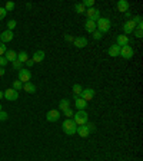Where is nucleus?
Masks as SVG:
<instances>
[{"mask_svg": "<svg viewBox=\"0 0 143 161\" xmlns=\"http://www.w3.org/2000/svg\"><path fill=\"white\" fill-rule=\"evenodd\" d=\"M44 56H46V55H44V52H43V51H36L32 59H33L34 63H39V62H43Z\"/></svg>", "mask_w": 143, "mask_h": 161, "instance_id": "obj_18", "label": "nucleus"}, {"mask_svg": "<svg viewBox=\"0 0 143 161\" xmlns=\"http://www.w3.org/2000/svg\"><path fill=\"white\" fill-rule=\"evenodd\" d=\"M7 63H9V62L6 61V58H4V56H0V66H2V68H4Z\"/></svg>", "mask_w": 143, "mask_h": 161, "instance_id": "obj_36", "label": "nucleus"}, {"mask_svg": "<svg viewBox=\"0 0 143 161\" xmlns=\"http://www.w3.org/2000/svg\"><path fill=\"white\" fill-rule=\"evenodd\" d=\"M86 127L89 128V131H90V132H92V131H95V125H93V124H86Z\"/></svg>", "mask_w": 143, "mask_h": 161, "instance_id": "obj_41", "label": "nucleus"}, {"mask_svg": "<svg viewBox=\"0 0 143 161\" xmlns=\"http://www.w3.org/2000/svg\"><path fill=\"white\" fill-rule=\"evenodd\" d=\"M136 29V23L133 20H127L126 23H123V32L126 35H130V33H133V30Z\"/></svg>", "mask_w": 143, "mask_h": 161, "instance_id": "obj_11", "label": "nucleus"}, {"mask_svg": "<svg viewBox=\"0 0 143 161\" xmlns=\"http://www.w3.org/2000/svg\"><path fill=\"white\" fill-rule=\"evenodd\" d=\"M125 16H126V19H130V13H129V12H126V13H125Z\"/></svg>", "mask_w": 143, "mask_h": 161, "instance_id": "obj_43", "label": "nucleus"}, {"mask_svg": "<svg viewBox=\"0 0 143 161\" xmlns=\"http://www.w3.org/2000/svg\"><path fill=\"white\" fill-rule=\"evenodd\" d=\"M133 55H135V51H133L132 46H129V45H127V46H123V48H120L119 56H122V58H125V59H132Z\"/></svg>", "mask_w": 143, "mask_h": 161, "instance_id": "obj_6", "label": "nucleus"}, {"mask_svg": "<svg viewBox=\"0 0 143 161\" xmlns=\"http://www.w3.org/2000/svg\"><path fill=\"white\" fill-rule=\"evenodd\" d=\"M12 65H13V69H17V71H20L22 69V66H23V63H22L20 61H14V62H12Z\"/></svg>", "mask_w": 143, "mask_h": 161, "instance_id": "obj_29", "label": "nucleus"}, {"mask_svg": "<svg viewBox=\"0 0 143 161\" xmlns=\"http://www.w3.org/2000/svg\"><path fill=\"white\" fill-rule=\"evenodd\" d=\"M75 10H76V13L77 14H83L86 12V9H85V6H83L82 3H76L75 4Z\"/></svg>", "mask_w": 143, "mask_h": 161, "instance_id": "obj_26", "label": "nucleus"}, {"mask_svg": "<svg viewBox=\"0 0 143 161\" xmlns=\"http://www.w3.org/2000/svg\"><path fill=\"white\" fill-rule=\"evenodd\" d=\"M95 89H92V88H86V89H83L82 91V94H80V96L79 98H82V99H85L86 102H89V101H92L93 98H95Z\"/></svg>", "mask_w": 143, "mask_h": 161, "instance_id": "obj_7", "label": "nucleus"}, {"mask_svg": "<svg viewBox=\"0 0 143 161\" xmlns=\"http://www.w3.org/2000/svg\"><path fill=\"white\" fill-rule=\"evenodd\" d=\"M4 9H6V12H12L14 9V3L13 2H7L6 6H4Z\"/></svg>", "mask_w": 143, "mask_h": 161, "instance_id": "obj_31", "label": "nucleus"}, {"mask_svg": "<svg viewBox=\"0 0 143 161\" xmlns=\"http://www.w3.org/2000/svg\"><path fill=\"white\" fill-rule=\"evenodd\" d=\"M103 38V33H100L99 30H95L93 32V39H96V40H99V39Z\"/></svg>", "mask_w": 143, "mask_h": 161, "instance_id": "obj_33", "label": "nucleus"}, {"mask_svg": "<svg viewBox=\"0 0 143 161\" xmlns=\"http://www.w3.org/2000/svg\"><path fill=\"white\" fill-rule=\"evenodd\" d=\"M110 26H112V23H110V20L107 17H100L99 20L96 22V29L100 33H107L110 30Z\"/></svg>", "mask_w": 143, "mask_h": 161, "instance_id": "obj_2", "label": "nucleus"}, {"mask_svg": "<svg viewBox=\"0 0 143 161\" xmlns=\"http://www.w3.org/2000/svg\"><path fill=\"white\" fill-rule=\"evenodd\" d=\"M59 108H60V111H67L69 108H70V102H69V99H62L60 102H59Z\"/></svg>", "mask_w": 143, "mask_h": 161, "instance_id": "obj_23", "label": "nucleus"}, {"mask_svg": "<svg viewBox=\"0 0 143 161\" xmlns=\"http://www.w3.org/2000/svg\"><path fill=\"white\" fill-rule=\"evenodd\" d=\"M72 91H73V96H75V98H79V96H80V94H82V91H83V88H82V85L75 83V85H73V88H72Z\"/></svg>", "mask_w": 143, "mask_h": 161, "instance_id": "obj_21", "label": "nucleus"}, {"mask_svg": "<svg viewBox=\"0 0 143 161\" xmlns=\"http://www.w3.org/2000/svg\"><path fill=\"white\" fill-rule=\"evenodd\" d=\"M3 98H6L7 101H16L17 98H19V92L14 91L13 88H9L3 92Z\"/></svg>", "mask_w": 143, "mask_h": 161, "instance_id": "obj_8", "label": "nucleus"}, {"mask_svg": "<svg viewBox=\"0 0 143 161\" xmlns=\"http://www.w3.org/2000/svg\"><path fill=\"white\" fill-rule=\"evenodd\" d=\"M23 89L26 91V92H29V94H34V92H36V86H34L32 82L23 83Z\"/></svg>", "mask_w": 143, "mask_h": 161, "instance_id": "obj_24", "label": "nucleus"}, {"mask_svg": "<svg viewBox=\"0 0 143 161\" xmlns=\"http://www.w3.org/2000/svg\"><path fill=\"white\" fill-rule=\"evenodd\" d=\"M65 39H66V40H69V42L75 40V38H73V36H70V35H65Z\"/></svg>", "mask_w": 143, "mask_h": 161, "instance_id": "obj_40", "label": "nucleus"}, {"mask_svg": "<svg viewBox=\"0 0 143 161\" xmlns=\"http://www.w3.org/2000/svg\"><path fill=\"white\" fill-rule=\"evenodd\" d=\"M59 118H60V111L59 110H50L46 114V120L49 122H56V121H59Z\"/></svg>", "mask_w": 143, "mask_h": 161, "instance_id": "obj_9", "label": "nucleus"}, {"mask_svg": "<svg viewBox=\"0 0 143 161\" xmlns=\"http://www.w3.org/2000/svg\"><path fill=\"white\" fill-rule=\"evenodd\" d=\"M76 132H77L82 138H86V137H89V134H90V131H89V128L86 127V125H79L77 130H76Z\"/></svg>", "mask_w": 143, "mask_h": 161, "instance_id": "obj_16", "label": "nucleus"}, {"mask_svg": "<svg viewBox=\"0 0 143 161\" xmlns=\"http://www.w3.org/2000/svg\"><path fill=\"white\" fill-rule=\"evenodd\" d=\"M133 32H135V36H136V38H139V39L143 36V29L136 28V29H135V30H133Z\"/></svg>", "mask_w": 143, "mask_h": 161, "instance_id": "obj_32", "label": "nucleus"}, {"mask_svg": "<svg viewBox=\"0 0 143 161\" xmlns=\"http://www.w3.org/2000/svg\"><path fill=\"white\" fill-rule=\"evenodd\" d=\"M22 88H23V83H22L19 79H17V81H13V89H14V91H17V92H19Z\"/></svg>", "mask_w": 143, "mask_h": 161, "instance_id": "obj_27", "label": "nucleus"}, {"mask_svg": "<svg viewBox=\"0 0 143 161\" xmlns=\"http://www.w3.org/2000/svg\"><path fill=\"white\" fill-rule=\"evenodd\" d=\"M65 115H66V118H70V117H73V115H75V112H73V111L69 108L67 111H65Z\"/></svg>", "mask_w": 143, "mask_h": 161, "instance_id": "obj_38", "label": "nucleus"}, {"mask_svg": "<svg viewBox=\"0 0 143 161\" xmlns=\"http://www.w3.org/2000/svg\"><path fill=\"white\" fill-rule=\"evenodd\" d=\"M82 4L85 6V9H90V7H93L95 2H93V0H85V2H83Z\"/></svg>", "mask_w": 143, "mask_h": 161, "instance_id": "obj_30", "label": "nucleus"}, {"mask_svg": "<svg viewBox=\"0 0 143 161\" xmlns=\"http://www.w3.org/2000/svg\"><path fill=\"white\" fill-rule=\"evenodd\" d=\"M85 14L87 16V20H93V22H97L100 19V12L95 7H90V9H86Z\"/></svg>", "mask_w": 143, "mask_h": 161, "instance_id": "obj_4", "label": "nucleus"}, {"mask_svg": "<svg viewBox=\"0 0 143 161\" xmlns=\"http://www.w3.org/2000/svg\"><path fill=\"white\" fill-rule=\"evenodd\" d=\"M4 72H6V71H4V68H2V66H0V76H3Z\"/></svg>", "mask_w": 143, "mask_h": 161, "instance_id": "obj_42", "label": "nucleus"}, {"mask_svg": "<svg viewBox=\"0 0 143 161\" xmlns=\"http://www.w3.org/2000/svg\"><path fill=\"white\" fill-rule=\"evenodd\" d=\"M107 53H109L112 58H116V56H119V53H120V48L117 46V45H113V46H110L109 48Z\"/></svg>", "mask_w": 143, "mask_h": 161, "instance_id": "obj_20", "label": "nucleus"}, {"mask_svg": "<svg viewBox=\"0 0 143 161\" xmlns=\"http://www.w3.org/2000/svg\"><path fill=\"white\" fill-rule=\"evenodd\" d=\"M29 59V55H27V52L26 51H22L17 53V61H20L22 63H26V61Z\"/></svg>", "mask_w": 143, "mask_h": 161, "instance_id": "obj_22", "label": "nucleus"}, {"mask_svg": "<svg viewBox=\"0 0 143 161\" xmlns=\"http://www.w3.org/2000/svg\"><path fill=\"white\" fill-rule=\"evenodd\" d=\"M0 111H2V104H0Z\"/></svg>", "mask_w": 143, "mask_h": 161, "instance_id": "obj_45", "label": "nucleus"}, {"mask_svg": "<svg viewBox=\"0 0 143 161\" xmlns=\"http://www.w3.org/2000/svg\"><path fill=\"white\" fill-rule=\"evenodd\" d=\"M73 45L76 48H85V46H87V39L83 38V36H79V38H76L73 40Z\"/></svg>", "mask_w": 143, "mask_h": 161, "instance_id": "obj_14", "label": "nucleus"}, {"mask_svg": "<svg viewBox=\"0 0 143 161\" xmlns=\"http://www.w3.org/2000/svg\"><path fill=\"white\" fill-rule=\"evenodd\" d=\"M4 58H6L7 62H14L17 59V53L13 51V49H7L6 53H4Z\"/></svg>", "mask_w": 143, "mask_h": 161, "instance_id": "obj_15", "label": "nucleus"}, {"mask_svg": "<svg viewBox=\"0 0 143 161\" xmlns=\"http://www.w3.org/2000/svg\"><path fill=\"white\" fill-rule=\"evenodd\" d=\"M30 79H32V72L29 71V69H23V68H22L20 71H19V81H20L22 83L30 82Z\"/></svg>", "mask_w": 143, "mask_h": 161, "instance_id": "obj_5", "label": "nucleus"}, {"mask_svg": "<svg viewBox=\"0 0 143 161\" xmlns=\"http://www.w3.org/2000/svg\"><path fill=\"white\" fill-rule=\"evenodd\" d=\"M6 14H7L6 9H4V7H0V20H3L4 17H6Z\"/></svg>", "mask_w": 143, "mask_h": 161, "instance_id": "obj_35", "label": "nucleus"}, {"mask_svg": "<svg viewBox=\"0 0 143 161\" xmlns=\"http://www.w3.org/2000/svg\"><path fill=\"white\" fill-rule=\"evenodd\" d=\"M135 23H136V28H139V29H143V19H142V16H135L132 19Z\"/></svg>", "mask_w": 143, "mask_h": 161, "instance_id": "obj_25", "label": "nucleus"}, {"mask_svg": "<svg viewBox=\"0 0 143 161\" xmlns=\"http://www.w3.org/2000/svg\"><path fill=\"white\" fill-rule=\"evenodd\" d=\"M73 121L76 122V125H86L87 124V121H89V115H87V112L86 111H77V112L73 115Z\"/></svg>", "mask_w": 143, "mask_h": 161, "instance_id": "obj_3", "label": "nucleus"}, {"mask_svg": "<svg viewBox=\"0 0 143 161\" xmlns=\"http://www.w3.org/2000/svg\"><path fill=\"white\" fill-rule=\"evenodd\" d=\"M6 51H7L6 45H4V43H2V42H0V56H4V53H6Z\"/></svg>", "mask_w": 143, "mask_h": 161, "instance_id": "obj_34", "label": "nucleus"}, {"mask_svg": "<svg viewBox=\"0 0 143 161\" xmlns=\"http://www.w3.org/2000/svg\"><path fill=\"white\" fill-rule=\"evenodd\" d=\"M13 38H14V33L12 30H4V32H2V33H0V42H2V43H4V45H6L7 42L13 40Z\"/></svg>", "mask_w": 143, "mask_h": 161, "instance_id": "obj_10", "label": "nucleus"}, {"mask_svg": "<svg viewBox=\"0 0 143 161\" xmlns=\"http://www.w3.org/2000/svg\"><path fill=\"white\" fill-rule=\"evenodd\" d=\"M62 130H63L65 134H67V135H75L76 130H77V125H76V122L73 120L67 118L65 122L62 124Z\"/></svg>", "mask_w": 143, "mask_h": 161, "instance_id": "obj_1", "label": "nucleus"}, {"mask_svg": "<svg viewBox=\"0 0 143 161\" xmlns=\"http://www.w3.org/2000/svg\"><path fill=\"white\" fill-rule=\"evenodd\" d=\"M3 98V91H0V99Z\"/></svg>", "mask_w": 143, "mask_h": 161, "instance_id": "obj_44", "label": "nucleus"}, {"mask_svg": "<svg viewBox=\"0 0 143 161\" xmlns=\"http://www.w3.org/2000/svg\"><path fill=\"white\" fill-rule=\"evenodd\" d=\"M85 29H86V32H89V33H93V32L96 30V22H93V20H86Z\"/></svg>", "mask_w": 143, "mask_h": 161, "instance_id": "obj_19", "label": "nucleus"}, {"mask_svg": "<svg viewBox=\"0 0 143 161\" xmlns=\"http://www.w3.org/2000/svg\"><path fill=\"white\" fill-rule=\"evenodd\" d=\"M33 65H34L33 59H27V61H26V66H27V68H32Z\"/></svg>", "mask_w": 143, "mask_h": 161, "instance_id": "obj_39", "label": "nucleus"}, {"mask_svg": "<svg viewBox=\"0 0 143 161\" xmlns=\"http://www.w3.org/2000/svg\"><path fill=\"white\" fill-rule=\"evenodd\" d=\"M89 104L86 102L85 99H82V98H75V106L77 108V111H85L86 108H87Z\"/></svg>", "mask_w": 143, "mask_h": 161, "instance_id": "obj_13", "label": "nucleus"}, {"mask_svg": "<svg viewBox=\"0 0 143 161\" xmlns=\"http://www.w3.org/2000/svg\"><path fill=\"white\" fill-rule=\"evenodd\" d=\"M127 9H129V3H127L126 0H119V2H117V10L119 12L126 13Z\"/></svg>", "mask_w": 143, "mask_h": 161, "instance_id": "obj_17", "label": "nucleus"}, {"mask_svg": "<svg viewBox=\"0 0 143 161\" xmlns=\"http://www.w3.org/2000/svg\"><path fill=\"white\" fill-rule=\"evenodd\" d=\"M7 115H9L7 112H4V111H0V121H6L7 120Z\"/></svg>", "mask_w": 143, "mask_h": 161, "instance_id": "obj_37", "label": "nucleus"}, {"mask_svg": "<svg viewBox=\"0 0 143 161\" xmlns=\"http://www.w3.org/2000/svg\"><path fill=\"white\" fill-rule=\"evenodd\" d=\"M6 24H7V30H13V29L16 28L17 22H16V20H9Z\"/></svg>", "mask_w": 143, "mask_h": 161, "instance_id": "obj_28", "label": "nucleus"}, {"mask_svg": "<svg viewBox=\"0 0 143 161\" xmlns=\"http://www.w3.org/2000/svg\"><path fill=\"white\" fill-rule=\"evenodd\" d=\"M116 45H117L119 48L127 46V45H129V38H127L126 35H119V36H117V39H116Z\"/></svg>", "mask_w": 143, "mask_h": 161, "instance_id": "obj_12", "label": "nucleus"}]
</instances>
